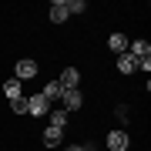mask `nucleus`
Returning <instances> with one entry per match:
<instances>
[{
    "label": "nucleus",
    "instance_id": "obj_1",
    "mask_svg": "<svg viewBox=\"0 0 151 151\" xmlns=\"http://www.w3.org/2000/svg\"><path fill=\"white\" fill-rule=\"evenodd\" d=\"M34 74H37V60H30V57L17 60V70H14L17 81H27V77H34Z\"/></svg>",
    "mask_w": 151,
    "mask_h": 151
},
{
    "label": "nucleus",
    "instance_id": "obj_2",
    "mask_svg": "<svg viewBox=\"0 0 151 151\" xmlns=\"http://www.w3.org/2000/svg\"><path fill=\"white\" fill-rule=\"evenodd\" d=\"M128 54L134 60H145V57H151V44L148 40H128Z\"/></svg>",
    "mask_w": 151,
    "mask_h": 151
},
{
    "label": "nucleus",
    "instance_id": "obj_3",
    "mask_svg": "<svg viewBox=\"0 0 151 151\" xmlns=\"http://www.w3.org/2000/svg\"><path fill=\"white\" fill-rule=\"evenodd\" d=\"M77 81H81V74H77V67H64V74H60V87L64 91H77Z\"/></svg>",
    "mask_w": 151,
    "mask_h": 151
},
{
    "label": "nucleus",
    "instance_id": "obj_4",
    "mask_svg": "<svg viewBox=\"0 0 151 151\" xmlns=\"http://www.w3.org/2000/svg\"><path fill=\"white\" fill-rule=\"evenodd\" d=\"M27 111L30 114H47L50 111V101L44 94H34V97H27Z\"/></svg>",
    "mask_w": 151,
    "mask_h": 151
},
{
    "label": "nucleus",
    "instance_id": "obj_5",
    "mask_svg": "<svg viewBox=\"0 0 151 151\" xmlns=\"http://www.w3.org/2000/svg\"><path fill=\"white\" fill-rule=\"evenodd\" d=\"M108 148L111 151H128V134L124 131H111L108 134Z\"/></svg>",
    "mask_w": 151,
    "mask_h": 151
},
{
    "label": "nucleus",
    "instance_id": "obj_6",
    "mask_svg": "<svg viewBox=\"0 0 151 151\" xmlns=\"http://www.w3.org/2000/svg\"><path fill=\"white\" fill-rule=\"evenodd\" d=\"M67 7H64V0H54V4H50V20H54V24H64L67 20Z\"/></svg>",
    "mask_w": 151,
    "mask_h": 151
},
{
    "label": "nucleus",
    "instance_id": "obj_7",
    "mask_svg": "<svg viewBox=\"0 0 151 151\" xmlns=\"http://www.w3.org/2000/svg\"><path fill=\"white\" fill-rule=\"evenodd\" d=\"M108 47L114 50V54H128V37H124V34H111V37H108Z\"/></svg>",
    "mask_w": 151,
    "mask_h": 151
},
{
    "label": "nucleus",
    "instance_id": "obj_8",
    "mask_svg": "<svg viewBox=\"0 0 151 151\" xmlns=\"http://www.w3.org/2000/svg\"><path fill=\"white\" fill-rule=\"evenodd\" d=\"M81 104H84L81 91H64V111H77Z\"/></svg>",
    "mask_w": 151,
    "mask_h": 151
},
{
    "label": "nucleus",
    "instance_id": "obj_9",
    "mask_svg": "<svg viewBox=\"0 0 151 151\" xmlns=\"http://www.w3.org/2000/svg\"><path fill=\"white\" fill-rule=\"evenodd\" d=\"M118 70H121V74H131V70H138V60L131 54H121L118 57Z\"/></svg>",
    "mask_w": 151,
    "mask_h": 151
},
{
    "label": "nucleus",
    "instance_id": "obj_10",
    "mask_svg": "<svg viewBox=\"0 0 151 151\" xmlns=\"http://www.w3.org/2000/svg\"><path fill=\"white\" fill-rule=\"evenodd\" d=\"M44 97H47V101H57V97H64V87H60L57 81H50L47 87H44V91H40Z\"/></svg>",
    "mask_w": 151,
    "mask_h": 151
},
{
    "label": "nucleus",
    "instance_id": "obj_11",
    "mask_svg": "<svg viewBox=\"0 0 151 151\" xmlns=\"http://www.w3.org/2000/svg\"><path fill=\"white\" fill-rule=\"evenodd\" d=\"M64 124H67V111H64V108H57V111H50V128H57V131H64Z\"/></svg>",
    "mask_w": 151,
    "mask_h": 151
},
{
    "label": "nucleus",
    "instance_id": "obj_12",
    "mask_svg": "<svg viewBox=\"0 0 151 151\" xmlns=\"http://www.w3.org/2000/svg\"><path fill=\"white\" fill-rule=\"evenodd\" d=\"M4 94H7V97H10V101H17V97H20V94H24V91H20V81H17V77H10V81H7V84H4Z\"/></svg>",
    "mask_w": 151,
    "mask_h": 151
},
{
    "label": "nucleus",
    "instance_id": "obj_13",
    "mask_svg": "<svg viewBox=\"0 0 151 151\" xmlns=\"http://www.w3.org/2000/svg\"><path fill=\"white\" fill-rule=\"evenodd\" d=\"M60 138H64V131H57V128H47V131H44V145H50V148L60 145Z\"/></svg>",
    "mask_w": 151,
    "mask_h": 151
},
{
    "label": "nucleus",
    "instance_id": "obj_14",
    "mask_svg": "<svg viewBox=\"0 0 151 151\" xmlns=\"http://www.w3.org/2000/svg\"><path fill=\"white\" fill-rule=\"evenodd\" d=\"M64 7H67V14H84V10H87V4H84V0H67Z\"/></svg>",
    "mask_w": 151,
    "mask_h": 151
},
{
    "label": "nucleus",
    "instance_id": "obj_15",
    "mask_svg": "<svg viewBox=\"0 0 151 151\" xmlns=\"http://www.w3.org/2000/svg\"><path fill=\"white\" fill-rule=\"evenodd\" d=\"M10 108H14V114H27V97H17V101H10Z\"/></svg>",
    "mask_w": 151,
    "mask_h": 151
},
{
    "label": "nucleus",
    "instance_id": "obj_16",
    "mask_svg": "<svg viewBox=\"0 0 151 151\" xmlns=\"http://www.w3.org/2000/svg\"><path fill=\"white\" fill-rule=\"evenodd\" d=\"M67 151H84V148H77V145H74V148H67Z\"/></svg>",
    "mask_w": 151,
    "mask_h": 151
},
{
    "label": "nucleus",
    "instance_id": "obj_17",
    "mask_svg": "<svg viewBox=\"0 0 151 151\" xmlns=\"http://www.w3.org/2000/svg\"><path fill=\"white\" fill-rule=\"evenodd\" d=\"M84 151H94V148H84Z\"/></svg>",
    "mask_w": 151,
    "mask_h": 151
}]
</instances>
